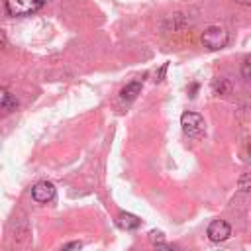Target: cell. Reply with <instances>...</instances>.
I'll return each instance as SVG.
<instances>
[{"label":"cell","instance_id":"2e32d148","mask_svg":"<svg viewBox=\"0 0 251 251\" xmlns=\"http://www.w3.org/2000/svg\"><path fill=\"white\" fill-rule=\"evenodd\" d=\"M247 151H249V155H251V141H249V145H247Z\"/></svg>","mask_w":251,"mask_h":251},{"label":"cell","instance_id":"5bb4252c","mask_svg":"<svg viewBox=\"0 0 251 251\" xmlns=\"http://www.w3.org/2000/svg\"><path fill=\"white\" fill-rule=\"evenodd\" d=\"M155 251H178L175 245H167V243H159L155 245Z\"/></svg>","mask_w":251,"mask_h":251},{"label":"cell","instance_id":"6da1fadb","mask_svg":"<svg viewBox=\"0 0 251 251\" xmlns=\"http://www.w3.org/2000/svg\"><path fill=\"white\" fill-rule=\"evenodd\" d=\"M6 4V12L14 18H24V16H31L33 12H37L45 0H4Z\"/></svg>","mask_w":251,"mask_h":251},{"label":"cell","instance_id":"30bf717a","mask_svg":"<svg viewBox=\"0 0 251 251\" xmlns=\"http://www.w3.org/2000/svg\"><path fill=\"white\" fill-rule=\"evenodd\" d=\"M149 239H151L155 245L165 243V233H163V231H159V229H151V231H149Z\"/></svg>","mask_w":251,"mask_h":251},{"label":"cell","instance_id":"7c38bea8","mask_svg":"<svg viewBox=\"0 0 251 251\" xmlns=\"http://www.w3.org/2000/svg\"><path fill=\"white\" fill-rule=\"evenodd\" d=\"M80 249H82V243H80V241H71V243L63 245L61 251H80Z\"/></svg>","mask_w":251,"mask_h":251},{"label":"cell","instance_id":"7a4b0ae2","mask_svg":"<svg viewBox=\"0 0 251 251\" xmlns=\"http://www.w3.org/2000/svg\"><path fill=\"white\" fill-rule=\"evenodd\" d=\"M227 39H229L227 31H226L224 27H220V25H210V27L204 29V33H202V43H204V47H208L210 51H218V49L226 47Z\"/></svg>","mask_w":251,"mask_h":251},{"label":"cell","instance_id":"8fae6325","mask_svg":"<svg viewBox=\"0 0 251 251\" xmlns=\"http://www.w3.org/2000/svg\"><path fill=\"white\" fill-rule=\"evenodd\" d=\"M239 188L241 190H251V175H243L239 178Z\"/></svg>","mask_w":251,"mask_h":251},{"label":"cell","instance_id":"52a82bcc","mask_svg":"<svg viewBox=\"0 0 251 251\" xmlns=\"http://www.w3.org/2000/svg\"><path fill=\"white\" fill-rule=\"evenodd\" d=\"M141 92V82L139 80H131V82H127L124 88H122V92H120V96H122V100H126V102H131L137 94Z\"/></svg>","mask_w":251,"mask_h":251},{"label":"cell","instance_id":"ba28073f","mask_svg":"<svg viewBox=\"0 0 251 251\" xmlns=\"http://www.w3.org/2000/svg\"><path fill=\"white\" fill-rule=\"evenodd\" d=\"M0 106H2V110L8 114V112H14V110L18 108V100H16L6 88H2V90H0Z\"/></svg>","mask_w":251,"mask_h":251},{"label":"cell","instance_id":"9c48e42d","mask_svg":"<svg viewBox=\"0 0 251 251\" xmlns=\"http://www.w3.org/2000/svg\"><path fill=\"white\" fill-rule=\"evenodd\" d=\"M214 90L220 92V94H229L231 86H229V82H227L226 78H216V80H214Z\"/></svg>","mask_w":251,"mask_h":251},{"label":"cell","instance_id":"8992f818","mask_svg":"<svg viewBox=\"0 0 251 251\" xmlns=\"http://www.w3.org/2000/svg\"><path fill=\"white\" fill-rule=\"evenodd\" d=\"M116 224L122 227V229H126V231H129V229H137L139 227V224H141V220L137 218V216H133V214H127V212H122L120 216H118V220H116Z\"/></svg>","mask_w":251,"mask_h":251},{"label":"cell","instance_id":"9a60e30c","mask_svg":"<svg viewBox=\"0 0 251 251\" xmlns=\"http://www.w3.org/2000/svg\"><path fill=\"white\" fill-rule=\"evenodd\" d=\"M237 4H241V6H251V0H235Z\"/></svg>","mask_w":251,"mask_h":251},{"label":"cell","instance_id":"5b68a950","mask_svg":"<svg viewBox=\"0 0 251 251\" xmlns=\"http://www.w3.org/2000/svg\"><path fill=\"white\" fill-rule=\"evenodd\" d=\"M231 235V227L227 222L224 220H214L210 226H208V237L212 241H226L227 237Z\"/></svg>","mask_w":251,"mask_h":251},{"label":"cell","instance_id":"3957f363","mask_svg":"<svg viewBox=\"0 0 251 251\" xmlns=\"http://www.w3.org/2000/svg\"><path fill=\"white\" fill-rule=\"evenodd\" d=\"M180 126L188 137H202L204 135V120L196 112H184L180 116Z\"/></svg>","mask_w":251,"mask_h":251},{"label":"cell","instance_id":"4fadbf2b","mask_svg":"<svg viewBox=\"0 0 251 251\" xmlns=\"http://www.w3.org/2000/svg\"><path fill=\"white\" fill-rule=\"evenodd\" d=\"M243 75L251 80V55L245 59V63H243Z\"/></svg>","mask_w":251,"mask_h":251},{"label":"cell","instance_id":"277c9868","mask_svg":"<svg viewBox=\"0 0 251 251\" xmlns=\"http://www.w3.org/2000/svg\"><path fill=\"white\" fill-rule=\"evenodd\" d=\"M31 198L35 202H39V204H47V202H51L55 198V186L51 182H47V180H41L31 188Z\"/></svg>","mask_w":251,"mask_h":251}]
</instances>
